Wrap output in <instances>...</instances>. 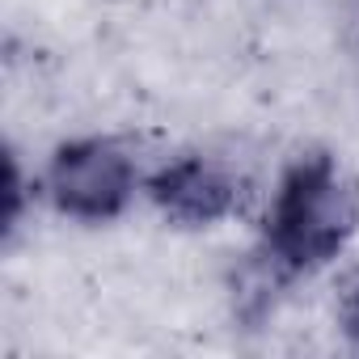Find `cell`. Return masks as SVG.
Here are the masks:
<instances>
[{"instance_id":"3957f363","label":"cell","mask_w":359,"mask_h":359,"mask_svg":"<svg viewBox=\"0 0 359 359\" xmlns=\"http://www.w3.org/2000/svg\"><path fill=\"white\" fill-rule=\"evenodd\" d=\"M148 199L156 212L182 229H212L229 220L241 203V177L229 161L208 152H187L165 161L148 177Z\"/></svg>"},{"instance_id":"6da1fadb","label":"cell","mask_w":359,"mask_h":359,"mask_svg":"<svg viewBox=\"0 0 359 359\" xmlns=\"http://www.w3.org/2000/svg\"><path fill=\"white\" fill-rule=\"evenodd\" d=\"M359 229V182L325 152L292 161L266 208L262 258L279 275H309L334 262Z\"/></svg>"},{"instance_id":"7a4b0ae2","label":"cell","mask_w":359,"mask_h":359,"mask_svg":"<svg viewBox=\"0 0 359 359\" xmlns=\"http://www.w3.org/2000/svg\"><path fill=\"white\" fill-rule=\"evenodd\" d=\"M140 191V165L131 148L114 135H76L64 140L47 169H43V195L47 203L81 224L118 220Z\"/></svg>"},{"instance_id":"277c9868","label":"cell","mask_w":359,"mask_h":359,"mask_svg":"<svg viewBox=\"0 0 359 359\" xmlns=\"http://www.w3.org/2000/svg\"><path fill=\"white\" fill-rule=\"evenodd\" d=\"M338 321H342V334L359 346V279L346 287V296H342V313H338Z\"/></svg>"}]
</instances>
